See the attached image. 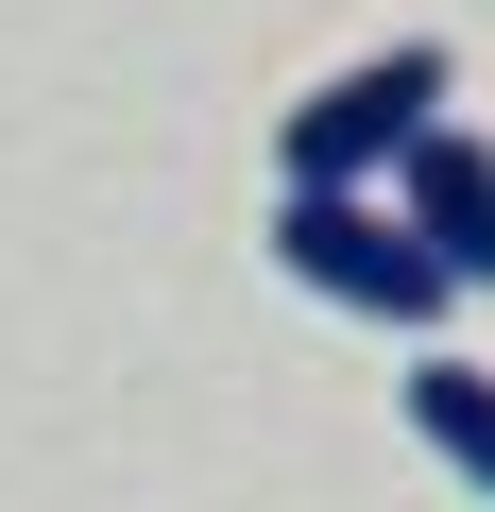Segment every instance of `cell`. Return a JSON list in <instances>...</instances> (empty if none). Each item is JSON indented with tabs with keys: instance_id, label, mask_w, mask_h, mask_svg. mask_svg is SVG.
I'll return each instance as SVG.
<instances>
[{
	"instance_id": "1",
	"label": "cell",
	"mask_w": 495,
	"mask_h": 512,
	"mask_svg": "<svg viewBox=\"0 0 495 512\" xmlns=\"http://www.w3.org/2000/svg\"><path fill=\"white\" fill-rule=\"evenodd\" d=\"M274 256H291V291H325V308H359V325H393V342H427V325L461 308V274L410 239L393 188H274Z\"/></svg>"
},
{
	"instance_id": "2",
	"label": "cell",
	"mask_w": 495,
	"mask_h": 512,
	"mask_svg": "<svg viewBox=\"0 0 495 512\" xmlns=\"http://www.w3.org/2000/svg\"><path fill=\"white\" fill-rule=\"evenodd\" d=\"M444 52L427 35H393V52H359V69H325L291 120H274V188H393L410 171V137L444 120Z\"/></svg>"
},
{
	"instance_id": "3",
	"label": "cell",
	"mask_w": 495,
	"mask_h": 512,
	"mask_svg": "<svg viewBox=\"0 0 495 512\" xmlns=\"http://www.w3.org/2000/svg\"><path fill=\"white\" fill-rule=\"evenodd\" d=\"M393 205H410V239L444 256L461 291H495V137H478V120H427L410 171H393Z\"/></svg>"
},
{
	"instance_id": "4",
	"label": "cell",
	"mask_w": 495,
	"mask_h": 512,
	"mask_svg": "<svg viewBox=\"0 0 495 512\" xmlns=\"http://www.w3.org/2000/svg\"><path fill=\"white\" fill-rule=\"evenodd\" d=\"M410 444L444 478H478V512H495V376L478 359H410Z\"/></svg>"
}]
</instances>
